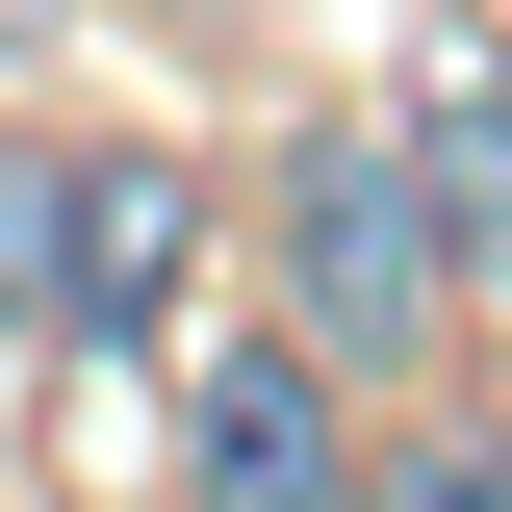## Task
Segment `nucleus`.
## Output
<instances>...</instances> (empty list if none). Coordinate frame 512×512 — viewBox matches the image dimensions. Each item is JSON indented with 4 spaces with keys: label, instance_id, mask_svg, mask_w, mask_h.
<instances>
[{
    "label": "nucleus",
    "instance_id": "2",
    "mask_svg": "<svg viewBox=\"0 0 512 512\" xmlns=\"http://www.w3.org/2000/svg\"><path fill=\"white\" fill-rule=\"evenodd\" d=\"M52 333L77 359H180L205 333V180L180 154H77L52 180Z\"/></svg>",
    "mask_w": 512,
    "mask_h": 512
},
{
    "label": "nucleus",
    "instance_id": "5",
    "mask_svg": "<svg viewBox=\"0 0 512 512\" xmlns=\"http://www.w3.org/2000/svg\"><path fill=\"white\" fill-rule=\"evenodd\" d=\"M359 512H512V436H410V461H359Z\"/></svg>",
    "mask_w": 512,
    "mask_h": 512
},
{
    "label": "nucleus",
    "instance_id": "3",
    "mask_svg": "<svg viewBox=\"0 0 512 512\" xmlns=\"http://www.w3.org/2000/svg\"><path fill=\"white\" fill-rule=\"evenodd\" d=\"M180 487H205V512H359V410H333V359H308V333L180 359Z\"/></svg>",
    "mask_w": 512,
    "mask_h": 512
},
{
    "label": "nucleus",
    "instance_id": "4",
    "mask_svg": "<svg viewBox=\"0 0 512 512\" xmlns=\"http://www.w3.org/2000/svg\"><path fill=\"white\" fill-rule=\"evenodd\" d=\"M410 154H436V205H461V282H512V52L461 77V103L410 128Z\"/></svg>",
    "mask_w": 512,
    "mask_h": 512
},
{
    "label": "nucleus",
    "instance_id": "6",
    "mask_svg": "<svg viewBox=\"0 0 512 512\" xmlns=\"http://www.w3.org/2000/svg\"><path fill=\"white\" fill-rule=\"evenodd\" d=\"M52 180L77 154H0V333H52Z\"/></svg>",
    "mask_w": 512,
    "mask_h": 512
},
{
    "label": "nucleus",
    "instance_id": "7",
    "mask_svg": "<svg viewBox=\"0 0 512 512\" xmlns=\"http://www.w3.org/2000/svg\"><path fill=\"white\" fill-rule=\"evenodd\" d=\"M52 26H77V0H0V52H52Z\"/></svg>",
    "mask_w": 512,
    "mask_h": 512
},
{
    "label": "nucleus",
    "instance_id": "1",
    "mask_svg": "<svg viewBox=\"0 0 512 512\" xmlns=\"http://www.w3.org/2000/svg\"><path fill=\"white\" fill-rule=\"evenodd\" d=\"M282 333H308L333 384L410 359V333H461V205H436L410 128H308V154H282Z\"/></svg>",
    "mask_w": 512,
    "mask_h": 512
}]
</instances>
